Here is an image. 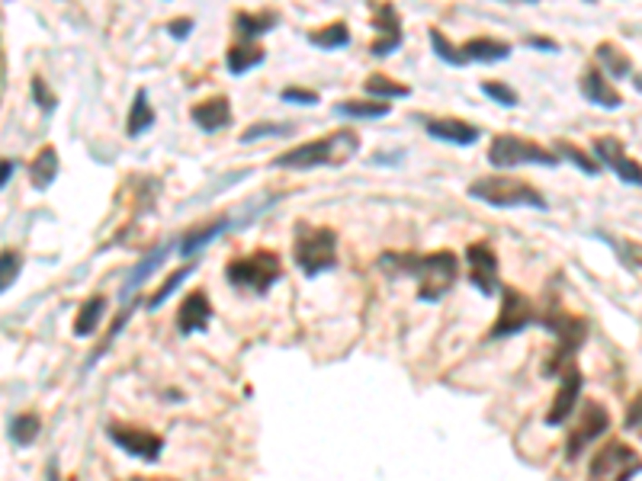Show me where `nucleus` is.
<instances>
[{"mask_svg":"<svg viewBox=\"0 0 642 481\" xmlns=\"http://www.w3.org/2000/svg\"><path fill=\"white\" fill-rule=\"evenodd\" d=\"M380 267L386 273L415 276L418 299L421 302H440L456 282L459 263L453 250H434V254H382Z\"/></svg>","mask_w":642,"mask_h":481,"instance_id":"obj_1","label":"nucleus"},{"mask_svg":"<svg viewBox=\"0 0 642 481\" xmlns=\"http://www.w3.org/2000/svg\"><path fill=\"white\" fill-rule=\"evenodd\" d=\"M360 135L351 129H341L328 138H315V142L296 144L290 152L277 154L273 167L280 171H315V167H341L357 154Z\"/></svg>","mask_w":642,"mask_h":481,"instance_id":"obj_2","label":"nucleus"},{"mask_svg":"<svg viewBox=\"0 0 642 481\" xmlns=\"http://www.w3.org/2000/svg\"><path fill=\"white\" fill-rule=\"evenodd\" d=\"M469 196L491 209H539V212L549 209V202H546V196L537 186L524 183V180H514V177H501V173L472 180Z\"/></svg>","mask_w":642,"mask_h":481,"instance_id":"obj_3","label":"nucleus"},{"mask_svg":"<svg viewBox=\"0 0 642 481\" xmlns=\"http://www.w3.org/2000/svg\"><path fill=\"white\" fill-rule=\"evenodd\" d=\"M283 267H280V257L273 250H254L248 257H235V260L225 267L228 286L242 289V292H254V296H267L270 286H277Z\"/></svg>","mask_w":642,"mask_h":481,"instance_id":"obj_4","label":"nucleus"},{"mask_svg":"<svg viewBox=\"0 0 642 481\" xmlns=\"http://www.w3.org/2000/svg\"><path fill=\"white\" fill-rule=\"evenodd\" d=\"M292 257L305 276H318L338 267V234L331 228L299 225L292 240Z\"/></svg>","mask_w":642,"mask_h":481,"instance_id":"obj_5","label":"nucleus"},{"mask_svg":"<svg viewBox=\"0 0 642 481\" xmlns=\"http://www.w3.org/2000/svg\"><path fill=\"white\" fill-rule=\"evenodd\" d=\"M489 161L498 167V171H508V167H524V164H537V167H556L559 164V154L553 148H543V144L530 142V138H520L504 132L491 142L489 148Z\"/></svg>","mask_w":642,"mask_h":481,"instance_id":"obj_6","label":"nucleus"},{"mask_svg":"<svg viewBox=\"0 0 642 481\" xmlns=\"http://www.w3.org/2000/svg\"><path fill=\"white\" fill-rule=\"evenodd\" d=\"M539 324H546V328L556 334V353L549 357V363H546V376H559L562 369H568L572 366V357L581 350V340H585V321L575 315H546L539 318Z\"/></svg>","mask_w":642,"mask_h":481,"instance_id":"obj_7","label":"nucleus"},{"mask_svg":"<svg viewBox=\"0 0 642 481\" xmlns=\"http://www.w3.org/2000/svg\"><path fill=\"white\" fill-rule=\"evenodd\" d=\"M642 472V456L633 447L614 440L607 447H601V453L591 459V481H629Z\"/></svg>","mask_w":642,"mask_h":481,"instance_id":"obj_8","label":"nucleus"},{"mask_svg":"<svg viewBox=\"0 0 642 481\" xmlns=\"http://www.w3.org/2000/svg\"><path fill=\"white\" fill-rule=\"evenodd\" d=\"M537 321L539 318H537V311H533V305L520 296L518 289H501V311H498V321L489 337L491 340H498V337H514Z\"/></svg>","mask_w":642,"mask_h":481,"instance_id":"obj_9","label":"nucleus"},{"mask_svg":"<svg viewBox=\"0 0 642 481\" xmlns=\"http://www.w3.org/2000/svg\"><path fill=\"white\" fill-rule=\"evenodd\" d=\"M106 433H110V440L116 443L123 453L135 456V459H142V462H158L161 453H164V440H161L158 433L142 430V427L110 424L106 427Z\"/></svg>","mask_w":642,"mask_h":481,"instance_id":"obj_10","label":"nucleus"},{"mask_svg":"<svg viewBox=\"0 0 642 481\" xmlns=\"http://www.w3.org/2000/svg\"><path fill=\"white\" fill-rule=\"evenodd\" d=\"M594 154H598V164L610 167L623 183L642 186V164L623 154V142L614 135H598L594 138Z\"/></svg>","mask_w":642,"mask_h":481,"instance_id":"obj_11","label":"nucleus"},{"mask_svg":"<svg viewBox=\"0 0 642 481\" xmlns=\"http://www.w3.org/2000/svg\"><path fill=\"white\" fill-rule=\"evenodd\" d=\"M610 427V414L607 407H601L598 401H588L585 407H581V417H578V427L572 430V437H568L566 443V456L568 459H575V456L581 453V449L588 447V443H594L598 437H604Z\"/></svg>","mask_w":642,"mask_h":481,"instance_id":"obj_12","label":"nucleus"},{"mask_svg":"<svg viewBox=\"0 0 642 481\" xmlns=\"http://www.w3.org/2000/svg\"><path fill=\"white\" fill-rule=\"evenodd\" d=\"M466 260H469L472 286H476L482 296H498L501 282H498L495 248H491V244H485V240H476V244H469V250H466Z\"/></svg>","mask_w":642,"mask_h":481,"instance_id":"obj_13","label":"nucleus"},{"mask_svg":"<svg viewBox=\"0 0 642 481\" xmlns=\"http://www.w3.org/2000/svg\"><path fill=\"white\" fill-rule=\"evenodd\" d=\"M562 376V382H559V392H556V398H553V405H549V411H546V424L549 427H559V424H566L568 417L575 414V407H578V395H581V372H578V366H568V369H562L559 372Z\"/></svg>","mask_w":642,"mask_h":481,"instance_id":"obj_14","label":"nucleus"},{"mask_svg":"<svg viewBox=\"0 0 642 481\" xmlns=\"http://www.w3.org/2000/svg\"><path fill=\"white\" fill-rule=\"evenodd\" d=\"M370 10H373V29L380 33V35H376V42H373V55L376 58H386V55H392L395 48L401 45L399 10H395L392 4H370Z\"/></svg>","mask_w":642,"mask_h":481,"instance_id":"obj_15","label":"nucleus"},{"mask_svg":"<svg viewBox=\"0 0 642 481\" xmlns=\"http://www.w3.org/2000/svg\"><path fill=\"white\" fill-rule=\"evenodd\" d=\"M209 321H212V302H209V296L202 289H196V292H190V296L183 299V305H180L177 330L183 337L202 334V330L209 328Z\"/></svg>","mask_w":642,"mask_h":481,"instance_id":"obj_16","label":"nucleus"},{"mask_svg":"<svg viewBox=\"0 0 642 481\" xmlns=\"http://www.w3.org/2000/svg\"><path fill=\"white\" fill-rule=\"evenodd\" d=\"M578 90L588 103H594V106H604V110H620L623 106V96L610 87V81L604 77L601 68H588L585 74H581Z\"/></svg>","mask_w":642,"mask_h":481,"instance_id":"obj_17","label":"nucleus"},{"mask_svg":"<svg viewBox=\"0 0 642 481\" xmlns=\"http://www.w3.org/2000/svg\"><path fill=\"white\" fill-rule=\"evenodd\" d=\"M428 135L437 138V142H447V144H459V148H466V144H476L479 142V125L466 123V119H428Z\"/></svg>","mask_w":642,"mask_h":481,"instance_id":"obj_18","label":"nucleus"},{"mask_svg":"<svg viewBox=\"0 0 642 481\" xmlns=\"http://www.w3.org/2000/svg\"><path fill=\"white\" fill-rule=\"evenodd\" d=\"M190 119L202 132H222L232 125V103H228V96H209V100H202V103H196L190 110Z\"/></svg>","mask_w":642,"mask_h":481,"instance_id":"obj_19","label":"nucleus"},{"mask_svg":"<svg viewBox=\"0 0 642 481\" xmlns=\"http://www.w3.org/2000/svg\"><path fill=\"white\" fill-rule=\"evenodd\" d=\"M459 55H463L466 64H495L511 58V45L501 39H489V35H479V39H469L466 45H459Z\"/></svg>","mask_w":642,"mask_h":481,"instance_id":"obj_20","label":"nucleus"},{"mask_svg":"<svg viewBox=\"0 0 642 481\" xmlns=\"http://www.w3.org/2000/svg\"><path fill=\"white\" fill-rule=\"evenodd\" d=\"M263 58H267L263 45H257V42H238V45L228 48L225 68L232 71V74H244V71L257 68V64H261Z\"/></svg>","mask_w":642,"mask_h":481,"instance_id":"obj_21","label":"nucleus"},{"mask_svg":"<svg viewBox=\"0 0 642 481\" xmlns=\"http://www.w3.org/2000/svg\"><path fill=\"white\" fill-rule=\"evenodd\" d=\"M29 177H33L35 190H49V186L55 183V177H58V152L52 148V144H45V148L35 154V161L29 164Z\"/></svg>","mask_w":642,"mask_h":481,"instance_id":"obj_22","label":"nucleus"},{"mask_svg":"<svg viewBox=\"0 0 642 481\" xmlns=\"http://www.w3.org/2000/svg\"><path fill=\"white\" fill-rule=\"evenodd\" d=\"M594 58H598V64H601V68L607 71L610 77H617V81L629 77V71H633V62H629V55H627V52H620L614 42H601V45L594 48Z\"/></svg>","mask_w":642,"mask_h":481,"instance_id":"obj_23","label":"nucleus"},{"mask_svg":"<svg viewBox=\"0 0 642 481\" xmlns=\"http://www.w3.org/2000/svg\"><path fill=\"white\" fill-rule=\"evenodd\" d=\"M228 225L232 221L222 215V219H212V221H206V225H200V228H193V231L183 238V244H180V254L183 257H190V254H196V250H202L209 244V240H215L222 231H228Z\"/></svg>","mask_w":642,"mask_h":481,"instance_id":"obj_24","label":"nucleus"},{"mask_svg":"<svg viewBox=\"0 0 642 481\" xmlns=\"http://www.w3.org/2000/svg\"><path fill=\"white\" fill-rule=\"evenodd\" d=\"M334 113L347 119H386L392 106L386 100H344V103L334 106Z\"/></svg>","mask_w":642,"mask_h":481,"instance_id":"obj_25","label":"nucleus"},{"mask_svg":"<svg viewBox=\"0 0 642 481\" xmlns=\"http://www.w3.org/2000/svg\"><path fill=\"white\" fill-rule=\"evenodd\" d=\"M273 26H277V14H238L235 16V33L242 42H257Z\"/></svg>","mask_w":642,"mask_h":481,"instance_id":"obj_26","label":"nucleus"},{"mask_svg":"<svg viewBox=\"0 0 642 481\" xmlns=\"http://www.w3.org/2000/svg\"><path fill=\"white\" fill-rule=\"evenodd\" d=\"M167 257H171V244H161L158 250H152V254H148L145 260L139 263V267L132 270V276H129V280H125V286H123V299H129L132 292H135V289H139L142 282H145L148 276H152L154 270H158L161 263L167 260Z\"/></svg>","mask_w":642,"mask_h":481,"instance_id":"obj_27","label":"nucleus"},{"mask_svg":"<svg viewBox=\"0 0 642 481\" xmlns=\"http://www.w3.org/2000/svg\"><path fill=\"white\" fill-rule=\"evenodd\" d=\"M104 315H106V299L104 296L87 299V302L81 305V311H77V318H74V337H90L94 330L100 328Z\"/></svg>","mask_w":642,"mask_h":481,"instance_id":"obj_28","label":"nucleus"},{"mask_svg":"<svg viewBox=\"0 0 642 481\" xmlns=\"http://www.w3.org/2000/svg\"><path fill=\"white\" fill-rule=\"evenodd\" d=\"M309 42L321 52H338V48L351 45V29H347V23H331V26L311 29Z\"/></svg>","mask_w":642,"mask_h":481,"instance_id":"obj_29","label":"nucleus"},{"mask_svg":"<svg viewBox=\"0 0 642 481\" xmlns=\"http://www.w3.org/2000/svg\"><path fill=\"white\" fill-rule=\"evenodd\" d=\"M154 125V110L152 103H148V93L145 90H139L135 93V100H132V110H129V123H125V132H129V138H139L142 132H148Z\"/></svg>","mask_w":642,"mask_h":481,"instance_id":"obj_30","label":"nucleus"},{"mask_svg":"<svg viewBox=\"0 0 642 481\" xmlns=\"http://www.w3.org/2000/svg\"><path fill=\"white\" fill-rule=\"evenodd\" d=\"M363 90L373 100H395V96H411V87H405V83L392 81V77L386 74H370L363 81Z\"/></svg>","mask_w":642,"mask_h":481,"instance_id":"obj_31","label":"nucleus"},{"mask_svg":"<svg viewBox=\"0 0 642 481\" xmlns=\"http://www.w3.org/2000/svg\"><path fill=\"white\" fill-rule=\"evenodd\" d=\"M39 430H42V424L35 414H20V417L10 420V440H14L16 447H33Z\"/></svg>","mask_w":642,"mask_h":481,"instance_id":"obj_32","label":"nucleus"},{"mask_svg":"<svg viewBox=\"0 0 642 481\" xmlns=\"http://www.w3.org/2000/svg\"><path fill=\"white\" fill-rule=\"evenodd\" d=\"M556 154H559V158H568L575 167H578V171H585L588 177H598V173H601V164L588 158L585 152H578L572 142H559V144H556Z\"/></svg>","mask_w":642,"mask_h":481,"instance_id":"obj_33","label":"nucleus"},{"mask_svg":"<svg viewBox=\"0 0 642 481\" xmlns=\"http://www.w3.org/2000/svg\"><path fill=\"white\" fill-rule=\"evenodd\" d=\"M430 45H434V52L443 58L447 64H453V68H466L463 55H459V48L453 45V42L447 39V35L440 33V29H430Z\"/></svg>","mask_w":642,"mask_h":481,"instance_id":"obj_34","label":"nucleus"},{"mask_svg":"<svg viewBox=\"0 0 642 481\" xmlns=\"http://www.w3.org/2000/svg\"><path fill=\"white\" fill-rule=\"evenodd\" d=\"M193 270H196V267H180L173 276H167V282H164V286H161L158 292H154V296L148 299V309H152V311H154V309H161V305H164L167 299H171L173 292H177V289H180V282L187 280V276L193 273Z\"/></svg>","mask_w":642,"mask_h":481,"instance_id":"obj_35","label":"nucleus"},{"mask_svg":"<svg viewBox=\"0 0 642 481\" xmlns=\"http://www.w3.org/2000/svg\"><path fill=\"white\" fill-rule=\"evenodd\" d=\"M482 93L489 96V100H495V103H501V106H518L520 103V96H518V90L514 87H508V83H501V81H485L482 83Z\"/></svg>","mask_w":642,"mask_h":481,"instance_id":"obj_36","label":"nucleus"},{"mask_svg":"<svg viewBox=\"0 0 642 481\" xmlns=\"http://www.w3.org/2000/svg\"><path fill=\"white\" fill-rule=\"evenodd\" d=\"M296 132V125L292 123H283V125H277V123H257V125H251L248 132L242 135V142H257V138H273V135H292Z\"/></svg>","mask_w":642,"mask_h":481,"instance_id":"obj_37","label":"nucleus"},{"mask_svg":"<svg viewBox=\"0 0 642 481\" xmlns=\"http://www.w3.org/2000/svg\"><path fill=\"white\" fill-rule=\"evenodd\" d=\"M29 87H33V100L39 103V110L45 113V116H52V113L58 110V96L49 90V83L42 81V77H33V83H29Z\"/></svg>","mask_w":642,"mask_h":481,"instance_id":"obj_38","label":"nucleus"},{"mask_svg":"<svg viewBox=\"0 0 642 481\" xmlns=\"http://www.w3.org/2000/svg\"><path fill=\"white\" fill-rule=\"evenodd\" d=\"M280 100L283 103H296V106H315L321 96L315 93V90H302V87H286L283 93H280Z\"/></svg>","mask_w":642,"mask_h":481,"instance_id":"obj_39","label":"nucleus"},{"mask_svg":"<svg viewBox=\"0 0 642 481\" xmlns=\"http://www.w3.org/2000/svg\"><path fill=\"white\" fill-rule=\"evenodd\" d=\"M16 276H20V257H16L14 250H4V280H0V289L7 292Z\"/></svg>","mask_w":642,"mask_h":481,"instance_id":"obj_40","label":"nucleus"},{"mask_svg":"<svg viewBox=\"0 0 642 481\" xmlns=\"http://www.w3.org/2000/svg\"><path fill=\"white\" fill-rule=\"evenodd\" d=\"M627 430H642V395H636V401L627 407Z\"/></svg>","mask_w":642,"mask_h":481,"instance_id":"obj_41","label":"nucleus"},{"mask_svg":"<svg viewBox=\"0 0 642 481\" xmlns=\"http://www.w3.org/2000/svg\"><path fill=\"white\" fill-rule=\"evenodd\" d=\"M167 33H171L173 39H187V35L193 33V20H190V16H183V20L167 23Z\"/></svg>","mask_w":642,"mask_h":481,"instance_id":"obj_42","label":"nucleus"},{"mask_svg":"<svg viewBox=\"0 0 642 481\" xmlns=\"http://www.w3.org/2000/svg\"><path fill=\"white\" fill-rule=\"evenodd\" d=\"M527 45L543 48V52H559V45H556V42H549V39H527Z\"/></svg>","mask_w":642,"mask_h":481,"instance_id":"obj_43","label":"nucleus"},{"mask_svg":"<svg viewBox=\"0 0 642 481\" xmlns=\"http://www.w3.org/2000/svg\"><path fill=\"white\" fill-rule=\"evenodd\" d=\"M14 171H16L14 161H4V173H0V186H7V183H10V177H14Z\"/></svg>","mask_w":642,"mask_h":481,"instance_id":"obj_44","label":"nucleus"},{"mask_svg":"<svg viewBox=\"0 0 642 481\" xmlns=\"http://www.w3.org/2000/svg\"><path fill=\"white\" fill-rule=\"evenodd\" d=\"M45 481H62V478H58V462L55 459H52L49 468H45Z\"/></svg>","mask_w":642,"mask_h":481,"instance_id":"obj_45","label":"nucleus"},{"mask_svg":"<svg viewBox=\"0 0 642 481\" xmlns=\"http://www.w3.org/2000/svg\"><path fill=\"white\" fill-rule=\"evenodd\" d=\"M129 481H167V478H129Z\"/></svg>","mask_w":642,"mask_h":481,"instance_id":"obj_46","label":"nucleus"},{"mask_svg":"<svg viewBox=\"0 0 642 481\" xmlns=\"http://www.w3.org/2000/svg\"><path fill=\"white\" fill-rule=\"evenodd\" d=\"M636 87H639V93H642V74H639V77H636Z\"/></svg>","mask_w":642,"mask_h":481,"instance_id":"obj_47","label":"nucleus"},{"mask_svg":"<svg viewBox=\"0 0 642 481\" xmlns=\"http://www.w3.org/2000/svg\"><path fill=\"white\" fill-rule=\"evenodd\" d=\"M520 4H537V0H520Z\"/></svg>","mask_w":642,"mask_h":481,"instance_id":"obj_48","label":"nucleus"}]
</instances>
